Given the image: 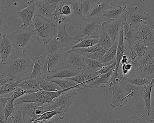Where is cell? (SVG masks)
Returning a JSON list of instances; mask_svg holds the SVG:
<instances>
[{"label":"cell","instance_id":"obj_53","mask_svg":"<svg viewBox=\"0 0 154 123\" xmlns=\"http://www.w3.org/2000/svg\"><path fill=\"white\" fill-rule=\"evenodd\" d=\"M50 121H37V120H32L31 123H49Z\"/></svg>","mask_w":154,"mask_h":123},{"label":"cell","instance_id":"obj_21","mask_svg":"<svg viewBox=\"0 0 154 123\" xmlns=\"http://www.w3.org/2000/svg\"><path fill=\"white\" fill-rule=\"evenodd\" d=\"M81 70L77 69L67 68L63 67L54 71V73L48 76L46 80L53 78H68L73 77L78 75Z\"/></svg>","mask_w":154,"mask_h":123},{"label":"cell","instance_id":"obj_17","mask_svg":"<svg viewBox=\"0 0 154 123\" xmlns=\"http://www.w3.org/2000/svg\"><path fill=\"white\" fill-rule=\"evenodd\" d=\"M90 11L85 19L100 17L108 10L112 2L109 0L93 1Z\"/></svg>","mask_w":154,"mask_h":123},{"label":"cell","instance_id":"obj_56","mask_svg":"<svg viewBox=\"0 0 154 123\" xmlns=\"http://www.w3.org/2000/svg\"><path fill=\"white\" fill-rule=\"evenodd\" d=\"M150 121L154 123V119H150Z\"/></svg>","mask_w":154,"mask_h":123},{"label":"cell","instance_id":"obj_35","mask_svg":"<svg viewBox=\"0 0 154 123\" xmlns=\"http://www.w3.org/2000/svg\"><path fill=\"white\" fill-rule=\"evenodd\" d=\"M148 47L149 46L146 43L140 40L137 39L134 42L130 49L135 51L138 58H140L148 49Z\"/></svg>","mask_w":154,"mask_h":123},{"label":"cell","instance_id":"obj_57","mask_svg":"<svg viewBox=\"0 0 154 123\" xmlns=\"http://www.w3.org/2000/svg\"><path fill=\"white\" fill-rule=\"evenodd\" d=\"M49 123H54V122H51V121H50V122Z\"/></svg>","mask_w":154,"mask_h":123},{"label":"cell","instance_id":"obj_11","mask_svg":"<svg viewBox=\"0 0 154 123\" xmlns=\"http://www.w3.org/2000/svg\"><path fill=\"white\" fill-rule=\"evenodd\" d=\"M137 39L148 46H154V21L146 22L135 28Z\"/></svg>","mask_w":154,"mask_h":123},{"label":"cell","instance_id":"obj_6","mask_svg":"<svg viewBox=\"0 0 154 123\" xmlns=\"http://www.w3.org/2000/svg\"><path fill=\"white\" fill-rule=\"evenodd\" d=\"M61 59H63V56L61 52L53 53L48 51L36 58L42 67V73H49L56 71Z\"/></svg>","mask_w":154,"mask_h":123},{"label":"cell","instance_id":"obj_40","mask_svg":"<svg viewBox=\"0 0 154 123\" xmlns=\"http://www.w3.org/2000/svg\"><path fill=\"white\" fill-rule=\"evenodd\" d=\"M18 81H14L6 84L0 87V95L6 94L14 91L18 86Z\"/></svg>","mask_w":154,"mask_h":123},{"label":"cell","instance_id":"obj_15","mask_svg":"<svg viewBox=\"0 0 154 123\" xmlns=\"http://www.w3.org/2000/svg\"><path fill=\"white\" fill-rule=\"evenodd\" d=\"M14 53L11 41L4 34L0 40V65H6Z\"/></svg>","mask_w":154,"mask_h":123},{"label":"cell","instance_id":"obj_28","mask_svg":"<svg viewBox=\"0 0 154 123\" xmlns=\"http://www.w3.org/2000/svg\"><path fill=\"white\" fill-rule=\"evenodd\" d=\"M98 44V37L97 35L87 36L82 38L77 44L70 47V49L80 48H90Z\"/></svg>","mask_w":154,"mask_h":123},{"label":"cell","instance_id":"obj_8","mask_svg":"<svg viewBox=\"0 0 154 123\" xmlns=\"http://www.w3.org/2000/svg\"><path fill=\"white\" fill-rule=\"evenodd\" d=\"M63 56V64L65 67L82 69L86 68L83 55L72 50L61 52Z\"/></svg>","mask_w":154,"mask_h":123},{"label":"cell","instance_id":"obj_42","mask_svg":"<svg viewBox=\"0 0 154 123\" xmlns=\"http://www.w3.org/2000/svg\"><path fill=\"white\" fill-rule=\"evenodd\" d=\"M104 48H101L98 44L90 47V48H77L71 49L74 51H77L79 53L83 54L84 53H91V52H95V51H99L101 50Z\"/></svg>","mask_w":154,"mask_h":123},{"label":"cell","instance_id":"obj_54","mask_svg":"<svg viewBox=\"0 0 154 123\" xmlns=\"http://www.w3.org/2000/svg\"><path fill=\"white\" fill-rule=\"evenodd\" d=\"M2 1L0 0V15L2 14Z\"/></svg>","mask_w":154,"mask_h":123},{"label":"cell","instance_id":"obj_1","mask_svg":"<svg viewBox=\"0 0 154 123\" xmlns=\"http://www.w3.org/2000/svg\"><path fill=\"white\" fill-rule=\"evenodd\" d=\"M36 53H24L21 55L13 54L6 64V76L15 81L29 74L32 70L36 61Z\"/></svg>","mask_w":154,"mask_h":123},{"label":"cell","instance_id":"obj_51","mask_svg":"<svg viewBox=\"0 0 154 123\" xmlns=\"http://www.w3.org/2000/svg\"><path fill=\"white\" fill-rule=\"evenodd\" d=\"M128 61H129V59H128V56L125 53H124L122 56V59L120 61V65H122L126 64L128 62Z\"/></svg>","mask_w":154,"mask_h":123},{"label":"cell","instance_id":"obj_44","mask_svg":"<svg viewBox=\"0 0 154 123\" xmlns=\"http://www.w3.org/2000/svg\"><path fill=\"white\" fill-rule=\"evenodd\" d=\"M80 3L82 13L85 19L90 11L92 5V1L91 0H81L80 1Z\"/></svg>","mask_w":154,"mask_h":123},{"label":"cell","instance_id":"obj_36","mask_svg":"<svg viewBox=\"0 0 154 123\" xmlns=\"http://www.w3.org/2000/svg\"><path fill=\"white\" fill-rule=\"evenodd\" d=\"M71 7L72 10V14L80 20L83 21L84 20L79 0H71Z\"/></svg>","mask_w":154,"mask_h":123},{"label":"cell","instance_id":"obj_24","mask_svg":"<svg viewBox=\"0 0 154 123\" xmlns=\"http://www.w3.org/2000/svg\"><path fill=\"white\" fill-rule=\"evenodd\" d=\"M122 78V77H121ZM128 84L138 87H143L151 83L152 80L148 78L143 72L139 73L136 75L122 78Z\"/></svg>","mask_w":154,"mask_h":123},{"label":"cell","instance_id":"obj_50","mask_svg":"<svg viewBox=\"0 0 154 123\" xmlns=\"http://www.w3.org/2000/svg\"><path fill=\"white\" fill-rule=\"evenodd\" d=\"M9 97H5L2 96H0V110H4Z\"/></svg>","mask_w":154,"mask_h":123},{"label":"cell","instance_id":"obj_19","mask_svg":"<svg viewBox=\"0 0 154 123\" xmlns=\"http://www.w3.org/2000/svg\"><path fill=\"white\" fill-rule=\"evenodd\" d=\"M126 94L119 83L113 88L112 96L110 106L114 108L118 106H122L128 101Z\"/></svg>","mask_w":154,"mask_h":123},{"label":"cell","instance_id":"obj_23","mask_svg":"<svg viewBox=\"0 0 154 123\" xmlns=\"http://www.w3.org/2000/svg\"><path fill=\"white\" fill-rule=\"evenodd\" d=\"M18 81V87L28 91H31L32 93L41 91L40 83L36 79H25L20 78Z\"/></svg>","mask_w":154,"mask_h":123},{"label":"cell","instance_id":"obj_47","mask_svg":"<svg viewBox=\"0 0 154 123\" xmlns=\"http://www.w3.org/2000/svg\"><path fill=\"white\" fill-rule=\"evenodd\" d=\"M131 118L133 120V121H132V123H153L152 122L148 121L146 120H144L143 119L141 118L138 115H136L135 113L132 115Z\"/></svg>","mask_w":154,"mask_h":123},{"label":"cell","instance_id":"obj_45","mask_svg":"<svg viewBox=\"0 0 154 123\" xmlns=\"http://www.w3.org/2000/svg\"><path fill=\"white\" fill-rule=\"evenodd\" d=\"M68 79L72 80L74 82H76L77 84L81 85L83 88H85V85H86V81H85V76L82 73V71H81L78 75L73 77L68 78Z\"/></svg>","mask_w":154,"mask_h":123},{"label":"cell","instance_id":"obj_27","mask_svg":"<svg viewBox=\"0 0 154 123\" xmlns=\"http://www.w3.org/2000/svg\"><path fill=\"white\" fill-rule=\"evenodd\" d=\"M154 78L152 79L151 83L148 85L145 86L142 94V96L145 102V111L146 114L150 115L151 114L152 108L151 106V98L152 89L154 86Z\"/></svg>","mask_w":154,"mask_h":123},{"label":"cell","instance_id":"obj_18","mask_svg":"<svg viewBox=\"0 0 154 123\" xmlns=\"http://www.w3.org/2000/svg\"><path fill=\"white\" fill-rule=\"evenodd\" d=\"M123 39L128 53L134 42L137 39L135 28L129 25L126 20L124 14V22L123 27Z\"/></svg>","mask_w":154,"mask_h":123},{"label":"cell","instance_id":"obj_12","mask_svg":"<svg viewBox=\"0 0 154 123\" xmlns=\"http://www.w3.org/2000/svg\"><path fill=\"white\" fill-rule=\"evenodd\" d=\"M55 25L56 31L55 34L62 46V51L65 48L70 49V47L75 45L79 41L75 38V36L72 37L67 33L66 30V22L60 25L55 24Z\"/></svg>","mask_w":154,"mask_h":123},{"label":"cell","instance_id":"obj_10","mask_svg":"<svg viewBox=\"0 0 154 123\" xmlns=\"http://www.w3.org/2000/svg\"><path fill=\"white\" fill-rule=\"evenodd\" d=\"M58 1L59 0H34L36 13L47 18L55 23L52 14L56 10L57 3Z\"/></svg>","mask_w":154,"mask_h":123},{"label":"cell","instance_id":"obj_29","mask_svg":"<svg viewBox=\"0 0 154 123\" xmlns=\"http://www.w3.org/2000/svg\"><path fill=\"white\" fill-rule=\"evenodd\" d=\"M154 57V46L148 47L143 55L139 58V66L141 72H143L145 67L148 65Z\"/></svg>","mask_w":154,"mask_h":123},{"label":"cell","instance_id":"obj_13","mask_svg":"<svg viewBox=\"0 0 154 123\" xmlns=\"http://www.w3.org/2000/svg\"><path fill=\"white\" fill-rule=\"evenodd\" d=\"M124 22V14L123 17L115 20H107L101 24L111 38L113 43L118 40L120 31L123 27Z\"/></svg>","mask_w":154,"mask_h":123},{"label":"cell","instance_id":"obj_26","mask_svg":"<svg viewBox=\"0 0 154 123\" xmlns=\"http://www.w3.org/2000/svg\"><path fill=\"white\" fill-rule=\"evenodd\" d=\"M48 81L57 84L62 90L67 89H78L79 90L83 89V88L76 82L68 78H53Z\"/></svg>","mask_w":154,"mask_h":123},{"label":"cell","instance_id":"obj_16","mask_svg":"<svg viewBox=\"0 0 154 123\" xmlns=\"http://www.w3.org/2000/svg\"><path fill=\"white\" fill-rule=\"evenodd\" d=\"M119 84L124 89L128 99H132L134 101L138 100L142 96L144 86L138 87L126 82L122 78L119 77Z\"/></svg>","mask_w":154,"mask_h":123},{"label":"cell","instance_id":"obj_32","mask_svg":"<svg viewBox=\"0 0 154 123\" xmlns=\"http://www.w3.org/2000/svg\"><path fill=\"white\" fill-rule=\"evenodd\" d=\"M42 73V69L41 65L36 59L32 71L26 75L21 78L22 79H36L37 80L41 78V76Z\"/></svg>","mask_w":154,"mask_h":123},{"label":"cell","instance_id":"obj_31","mask_svg":"<svg viewBox=\"0 0 154 123\" xmlns=\"http://www.w3.org/2000/svg\"><path fill=\"white\" fill-rule=\"evenodd\" d=\"M40 83L41 91L47 92H57L62 90L57 84L48 80L40 78L38 80Z\"/></svg>","mask_w":154,"mask_h":123},{"label":"cell","instance_id":"obj_7","mask_svg":"<svg viewBox=\"0 0 154 123\" xmlns=\"http://www.w3.org/2000/svg\"><path fill=\"white\" fill-rule=\"evenodd\" d=\"M125 15L128 24L134 28L145 23L152 16L151 13L145 11L137 6H133L129 10H127L125 13Z\"/></svg>","mask_w":154,"mask_h":123},{"label":"cell","instance_id":"obj_38","mask_svg":"<svg viewBox=\"0 0 154 123\" xmlns=\"http://www.w3.org/2000/svg\"><path fill=\"white\" fill-rule=\"evenodd\" d=\"M24 116L19 109H16L8 118L6 123H25Z\"/></svg>","mask_w":154,"mask_h":123},{"label":"cell","instance_id":"obj_48","mask_svg":"<svg viewBox=\"0 0 154 123\" xmlns=\"http://www.w3.org/2000/svg\"><path fill=\"white\" fill-rule=\"evenodd\" d=\"M12 82H14L13 79L12 78L0 75V87Z\"/></svg>","mask_w":154,"mask_h":123},{"label":"cell","instance_id":"obj_3","mask_svg":"<svg viewBox=\"0 0 154 123\" xmlns=\"http://www.w3.org/2000/svg\"><path fill=\"white\" fill-rule=\"evenodd\" d=\"M35 35L30 28L13 31L10 35V39L13 46L16 55H21L29 48Z\"/></svg>","mask_w":154,"mask_h":123},{"label":"cell","instance_id":"obj_34","mask_svg":"<svg viewBox=\"0 0 154 123\" xmlns=\"http://www.w3.org/2000/svg\"><path fill=\"white\" fill-rule=\"evenodd\" d=\"M45 45L46 46L47 51H51L53 53L61 52L62 51L61 44L57 38L55 34Z\"/></svg>","mask_w":154,"mask_h":123},{"label":"cell","instance_id":"obj_52","mask_svg":"<svg viewBox=\"0 0 154 123\" xmlns=\"http://www.w3.org/2000/svg\"><path fill=\"white\" fill-rule=\"evenodd\" d=\"M0 123H6L3 110H0Z\"/></svg>","mask_w":154,"mask_h":123},{"label":"cell","instance_id":"obj_37","mask_svg":"<svg viewBox=\"0 0 154 123\" xmlns=\"http://www.w3.org/2000/svg\"><path fill=\"white\" fill-rule=\"evenodd\" d=\"M14 100L13 97L11 95L10 97H9L7 103L3 111L4 112L5 118L6 123L8 118L16 110L14 108Z\"/></svg>","mask_w":154,"mask_h":123},{"label":"cell","instance_id":"obj_5","mask_svg":"<svg viewBox=\"0 0 154 123\" xmlns=\"http://www.w3.org/2000/svg\"><path fill=\"white\" fill-rule=\"evenodd\" d=\"M78 97V94L74 89L66 91L56 98L53 103H48L44 111L48 112L57 108L66 114L69 106L76 101Z\"/></svg>","mask_w":154,"mask_h":123},{"label":"cell","instance_id":"obj_55","mask_svg":"<svg viewBox=\"0 0 154 123\" xmlns=\"http://www.w3.org/2000/svg\"><path fill=\"white\" fill-rule=\"evenodd\" d=\"M115 123H121L120 122V121L119 120H117L115 121Z\"/></svg>","mask_w":154,"mask_h":123},{"label":"cell","instance_id":"obj_30","mask_svg":"<svg viewBox=\"0 0 154 123\" xmlns=\"http://www.w3.org/2000/svg\"><path fill=\"white\" fill-rule=\"evenodd\" d=\"M98 36V44L104 48L109 49L113 45V42L107 32L102 26L100 28Z\"/></svg>","mask_w":154,"mask_h":123},{"label":"cell","instance_id":"obj_46","mask_svg":"<svg viewBox=\"0 0 154 123\" xmlns=\"http://www.w3.org/2000/svg\"><path fill=\"white\" fill-rule=\"evenodd\" d=\"M29 93H33L31 91L25 90V89H22V88L17 87L13 91V93L12 94L11 96L13 97L14 100H15L26 94H29Z\"/></svg>","mask_w":154,"mask_h":123},{"label":"cell","instance_id":"obj_25","mask_svg":"<svg viewBox=\"0 0 154 123\" xmlns=\"http://www.w3.org/2000/svg\"><path fill=\"white\" fill-rule=\"evenodd\" d=\"M118 40L114 42L109 48L108 49L106 53L101 58L100 62L105 66H109L116 60V57L117 48Z\"/></svg>","mask_w":154,"mask_h":123},{"label":"cell","instance_id":"obj_4","mask_svg":"<svg viewBox=\"0 0 154 123\" xmlns=\"http://www.w3.org/2000/svg\"><path fill=\"white\" fill-rule=\"evenodd\" d=\"M71 89H72L61 90L57 92L39 91L35 93H29L14 100V105L15 106L29 102L37 103L42 105H44L45 103H51L54 102V99L60 96L62 93Z\"/></svg>","mask_w":154,"mask_h":123},{"label":"cell","instance_id":"obj_41","mask_svg":"<svg viewBox=\"0 0 154 123\" xmlns=\"http://www.w3.org/2000/svg\"><path fill=\"white\" fill-rule=\"evenodd\" d=\"M107 49H108L106 48H103V49L99 51H95L91 53H84L82 55L88 58L100 61L101 58L103 57V55L106 53Z\"/></svg>","mask_w":154,"mask_h":123},{"label":"cell","instance_id":"obj_9","mask_svg":"<svg viewBox=\"0 0 154 123\" xmlns=\"http://www.w3.org/2000/svg\"><path fill=\"white\" fill-rule=\"evenodd\" d=\"M100 17L85 19L80 26L79 31L75 36L79 40L87 36H94L93 34L97 29H100L101 26Z\"/></svg>","mask_w":154,"mask_h":123},{"label":"cell","instance_id":"obj_58","mask_svg":"<svg viewBox=\"0 0 154 123\" xmlns=\"http://www.w3.org/2000/svg\"><path fill=\"white\" fill-rule=\"evenodd\" d=\"M29 123H31V122H29Z\"/></svg>","mask_w":154,"mask_h":123},{"label":"cell","instance_id":"obj_43","mask_svg":"<svg viewBox=\"0 0 154 123\" xmlns=\"http://www.w3.org/2000/svg\"><path fill=\"white\" fill-rule=\"evenodd\" d=\"M143 72L151 80L154 78V57L152 60L145 67Z\"/></svg>","mask_w":154,"mask_h":123},{"label":"cell","instance_id":"obj_20","mask_svg":"<svg viewBox=\"0 0 154 123\" xmlns=\"http://www.w3.org/2000/svg\"><path fill=\"white\" fill-rule=\"evenodd\" d=\"M127 5H119L111 3L108 10L101 15L107 19V21H113L120 18V16L127 11Z\"/></svg>","mask_w":154,"mask_h":123},{"label":"cell","instance_id":"obj_14","mask_svg":"<svg viewBox=\"0 0 154 123\" xmlns=\"http://www.w3.org/2000/svg\"><path fill=\"white\" fill-rule=\"evenodd\" d=\"M27 4L28 5L26 7L17 11V14L21 19V29L30 28L32 18L36 14L34 0L29 1Z\"/></svg>","mask_w":154,"mask_h":123},{"label":"cell","instance_id":"obj_33","mask_svg":"<svg viewBox=\"0 0 154 123\" xmlns=\"http://www.w3.org/2000/svg\"><path fill=\"white\" fill-rule=\"evenodd\" d=\"M66 114L59 109H54L52 111L45 112L43 114L41 115L40 117L37 119V121H50L51 118L55 115H58V118L60 120H62L65 117Z\"/></svg>","mask_w":154,"mask_h":123},{"label":"cell","instance_id":"obj_49","mask_svg":"<svg viewBox=\"0 0 154 123\" xmlns=\"http://www.w3.org/2000/svg\"><path fill=\"white\" fill-rule=\"evenodd\" d=\"M6 29V25L2 14L0 15V38L2 39L3 36L4 32Z\"/></svg>","mask_w":154,"mask_h":123},{"label":"cell","instance_id":"obj_22","mask_svg":"<svg viewBox=\"0 0 154 123\" xmlns=\"http://www.w3.org/2000/svg\"><path fill=\"white\" fill-rule=\"evenodd\" d=\"M115 71V69H114L106 74H100L95 80L86 85V88H95L98 87L109 86V81Z\"/></svg>","mask_w":154,"mask_h":123},{"label":"cell","instance_id":"obj_39","mask_svg":"<svg viewBox=\"0 0 154 123\" xmlns=\"http://www.w3.org/2000/svg\"><path fill=\"white\" fill-rule=\"evenodd\" d=\"M83 60H84V63L86 65V67L89 69L97 70L105 66V65L102 64L100 61L90 59L84 56H83Z\"/></svg>","mask_w":154,"mask_h":123},{"label":"cell","instance_id":"obj_2","mask_svg":"<svg viewBox=\"0 0 154 123\" xmlns=\"http://www.w3.org/2000/svg\"><path fill=\"white\" fill-rule=\"evenodd\" d=\"M30 29L37 39L41 38L46 44L55 34V23L47 18L36 13L32 18Z\"/></svg>","mask_w":154,"mask_h":123}]
</instances>
